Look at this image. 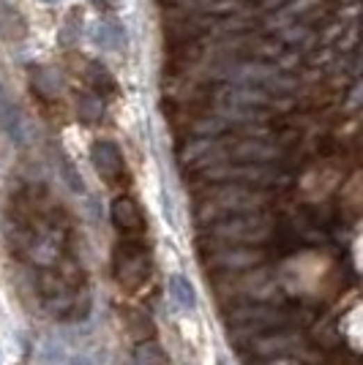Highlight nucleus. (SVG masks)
Listing matches in <instances>:
<instances>
[{"instance_id":"obj_5","label":"nucleus","mask_w":363,"mask_h":365,"mask_svg":"<svg viewBox=\"0 0 363 365\" xmlns=\"http://www.w3.org/2000/svg\"><path fill=\"white\" fill-rule=\"evenodd\" d=\"M112 221H115L120 229H126V232L143 229V216H140L137 205L129 202V199H118V202L112 205Z\"/></svg>"},{"instance_id":"obj_7","label":"nucleus","mask_w":363,"mask_h":365,"mask_svg":"<svg viewBox=\"0 0 363 365\" xmlns=\"http://www.w3.org/2000/svg\"><path fill=\"white\" fill-rule=\"evenodd\" d=\"M134 360L137 365H170L167 363V357H164V352H161V346L159 343H140L137 346V352H134Z\"/></svg>"},{"instance_id":"obj_10","label":"nucleus","mask_w":363,"mask_h":365,"mask_svg":"<svg viewBox=\"0 0 363 365\" xmlns=\"http://www.w3.org/2000/svg\"><path fill=\"white\" fill-rule=\"evenodd\" d=\"M44 3H58V0H44Z\"/></svg>"},{"instance_id":"obj_1","label":"nucleus","mask_w":363,"mask_h":365,"mask_svg":"<svg viewBox=\"0 0 363 365\" xmlns=\"http://www.w3.org/2000/svg\"><path fill=\"white\" fill-rule=\"evenodd\" d=\"M284 325V316L273 308H265V305H257V308H243V311H235L229 319H227V328L229 332L241 341V338H249L255 341L265 332H273V330Z\"/></svg>"},{"instance_id":"obj_8","label":"nucleus","mask_w":363,"mask_h":365,"mask_svg":"<svg viewBox=\"0 0 363 365\" xmlns=\"http://www.w3.org/2000/svg\"><path fill=\"white\" fill-rule=\"evenodd\" d=\"M271 363L268 365H298L295 360H290V357H284V355H279V357H268Z\"/></svg>"},{"instance_id":"obj_2","label":"nucleus","mask_w":363,"mask_h":365,"mask_svg":"<svg viewBox=\"0 0 363 365\" xmlns=\"http://www.w3.org/2000/svg\"><path fill=\"white\" fill-rule=\"evenodd\" d=\"M0 131L14 142V145H25V120L17 110L14 99L8 96V90L0 82Z\"/></svg>"},{"instance_id":"obj_4","label":"nucleus","mask_w":363,"mask_h":365,"mask_svg":"<svg viewBox=\"0 0 363 365\" xmlns=\"http://www.w3.org/2000/svg\"><path fill=\"white\" fill-rule=\"evenodd\" d=\"M298 341L295 338H287V332H265L259 335L257 341H252V352L259 355V357H279L284 352H290Z\"/></svg>"},{"instance_id":"obj_9","label":"nucleus","mask_w":363,"mask_h":365,"mask_svg":"<svg viewBox=\"0 0 363 365\" xmlns=\"http://www.w3.org/2000/svg\"><path fill=\"white\" fill-rule=\"evenodd\" d=\"M69 365H90V363H88V357H72Z\"/></svg>"},{"instance_id":"obj_6","label":"nucleus","mask_w":363,"mask_h":365,"mask_svg":"<svg viewBox=\"0 0 363 365\" xmlns=\"http://www.w3.org/2000/svg\"><path fill=\"white\" fill-rule=\"evenodd\" d=\"M170 294H172V300H175L181 308H194V305H197L194 287H191V281L183 278V275H172V278H170Z\"/></svg>"},{"instance_id":"obj_3","label":"nucleus","mask_w":363,"mask_h":365,"mask_svg":"<svg viewBox=\"0 0 363 365\" xmlns=\"http://www.w3.org/2000/svg\"><path fill=\"white\" fill-rule=\"evenodd\" d=\"M93 167H96V172L104 178V180H118L120 178V172H123V155H120V150L112 145V142H99V145H93Z\"/></svg>"}]
</instances>
